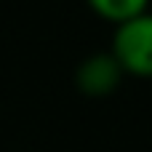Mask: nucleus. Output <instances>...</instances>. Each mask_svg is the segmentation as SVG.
Masks as SVG:
<instances>
[{
    "instance_id": "obj_3",
    "label": "nucleus",
    "mask_w": 152,
    "mask_h": 152,
    "mask_svg": "<svg viewBox=\"0 0 152 152\" xmlns=\"http://www.w3.org/2000/svg\"><path fill=\"white\" fill-rule=\"evenodd\" d=\"M88 3H91V8H94L96 13H102L104 19L120 24V21H126V19H131V16L147 11V3H150V0H88Z\"/></svg>"
},
{
    "instance_id": "obj_1",
    "label": "nucleus",
    "mask_w": 152,
    "mask_h": 152,
    "mask_svg": "<svg viewBox=\"0 0 152 152\" xmlns=\"http://www.w3.org/2000/svg\"><path fill=\"white\" fill-rule=\"evenodd\" d=\"M118 64L136 75H152V11H142L115 27L112 51Z\"/></svg>"
},
{
    "instance_id": "obj_2",
    "label": "nucleus",
    "mask_w": 152,
    "mask_h": 152,
    "mask_svg": "<svg viewBox=\"0 0 152 152\" xmlns=\"http://www.w3.org/2000/svg\"><path fill=\"white\" fill-rule=\"evenodd\" d=\"M123 67L112 53H91L77 67V86L88 94H104L118 86Z\"/></svg>"
}]
</instances>
